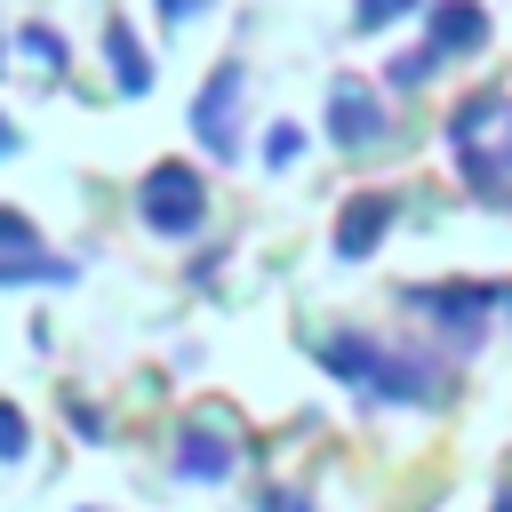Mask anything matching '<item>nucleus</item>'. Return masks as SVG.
<instances>
[{"label":"nucleus","instance_id":"nucleus-1","mask_svg":"<svg viewBox=\"0 0 512 512\" xmlns=\"http://www.w3.org/2000/svg\"><path fill=\"white\" fill-rule=\"evenodd\" d=\"M200 200H208L200 176L176 168V160L144 176V224H152V232H192V224H200Z\"/></svg>","mask_w":512,"mask_h":512},{"label":"nucleus","instance_id":"nucleus-2","mask_svg":"<svg viewBox=\"0 0 512 512\" xmlns=\"http://www.w3.org/2000/svg\"><path fill=\"white\" fill-rule=\"evenodd\" d=\"M232 96H240V64H224V72L200 88V104H192V128L208 136V152H240V136H232Z\"/></svg>","mask_w":512,"mask_h":512},{"label":"nucleus","instance_id":"nucleus-3","mask_svg":"<svg viewBox=\"0 0 512 512\" xmlns=\"http://www.w3.org/2000/svg\"><path fill=\"white\" fill-rule=\"evenodd\" d=\"M376 136H384V112L368 104V88H360V80H336V144L360 152V144H376Z\"/></svg>","mask_w":512,"mask_h":512},{"label":"nucleus","instance_id":"nucleus-4","mask_svg":"<svg viewBox=\"0 0 512 512\" xmlns=\"http://www.w3.org/2000/svg\"><path fill=\"white\" fill-rule=\"evenodd\" d=\"M384 224H392V200H384V192H360L352 216L336 224V256H368V240H376Z\"/></svg>","mask_w":512,"mask_h":512},{"label":"nucleus","instance_id":"nucleus-5","mask_svg":"<svg viewBox=\"0 0 512 512\" xmlns=\"http://www.w3.org/2000/svg\"><path fill=\"white\" fill-rule=\"evenodd\" d=\"M176 448H184V456H176V464H184V472H192V480H224V472H232V448H224V440H216V432H184V440H176Z\"/></svg>","mask_w":512,"mask_h":512},{"label":"nucleus","instance_id":"nucleus-6","mask_svg":"<svg viewBox=\"0 0 512 512\" xmlns=\"http://www.w3.org/2000/svg\"><path fill=\"white\" fill-rule=\"evenodd\" d=\"M112 64H120V88H144L152 72H144V48L128 40V32H112Z\"/></svg>","mask_w":512,"mask_h":512},{"label":"nucleus","instance_id":"nucleus-7","mask_svg":"<svg viewBox=\"0 0 512 512\" xmlns=\"http://www.w3.org/2000/svg\"><path fill=\"white\" fill-rule=\"evenodd\" d=\"M8 456H24V416H16V408H0V464H8Z\"/></svg>","mask_w":512,"mask_h":512},{"label":"nucleus","instance_id":"nucleus-8","mask_svg":"<svg viewBox=\"0 0 512 512\" xmlns=\"http://www.w3.org/2000/svg\"><path fill=\"white\" fill-rule=\"evenodd\" d=\"M408 0H360V24H376V16H400Z\"/></svg>","mask_w":512,"mask_h":512},{"label":"nucleus","instance_id":"nucleus-9","mask_svg":"<svg viewBox=\"0 0 512 512\" xmlns=\"http://www.w3.org/2000/svg\"><path fill=\"white\" fill-rule=\"evenodd\" d=\"M160 8H168V16H200L208 0H160Z\"/></svg>","mask_w":512,"mask_h":512},{"label":"nucleus","instance_id":"nucleus-10","mask_svg":"<svg viewBox=\"0 0 512 512\" xmlns=\"http://www.w3.org/2000/svg\"><path fill=\"white\" fill-rule=\"evenodd\" d=\"M0 152H16V128H8V120H0Z\"/></svg>","mask_w":512,"mask_h":512},{"label":"nucleus","instance_id":"nucleus-11","mask_svg":"<svg viewBox=\"0 0 512 512\" xmlns=\"http://www.w3.org/2000/svg\"><path fill=\"white\" fill-rule=\"evenodd\" d=\"M496 512H512V496H496Z\"/></svg>","mask_w":512,"mask_h":512}]
</instances>
